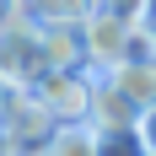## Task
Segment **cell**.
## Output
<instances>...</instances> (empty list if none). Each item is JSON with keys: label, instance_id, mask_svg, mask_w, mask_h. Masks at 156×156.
Segmentation results:
<instances>
[{"label": "cell", "instance_id": "1", "mask_svg": "<svg viewBox=\"0 0 156 156\" xmlns=\"http://www.w3.org/2000/svg\"><path fill=\"white\" fill-rule=\"evenodd\" d=\"M92 70L81 65V70H38L27 81V97L38 108L54 119V124H81L86 119V102H92Z\"/></svg>", "mask_w": 156, "mask_h": 156}, {"label": "cell", "instance_id": "9", "mask_svg": "<svg viewBox=\"0 0 156 156\" xmlns=\"http://www.w3.org/2000/svg\"><path fill=\"white\" fill-rule=\"evenodd\" d=\"M119 65H156V16L151 22H135L124 32V59Z\"/></svg>", "mask_w": 156, "mask_h": 156}, {"label": "cell", "instance_id": "7", "mask_svg": "<svg viewBox=\"0 0 156 156\" xmlns=\"http://www.w3.org/2000/svg\"><path fill=\"white\" fill-rule=\"evenodd\" d=\"M43 156H97V129L86 124V119H81V124H54Z\"/></svg>", "mask_w": 156, "mask_h": 156}, {"label": "cell", "instance_id": "4", "mask_svg": "<svg viewBox=\"0 0 156 156\" xmlns=\"http://www.w3.org/2000/svg\"><path fill=\"white\" fill-rule=\"evenodd\" d=\"M135 119H140V108H135L113 81L97 76L92 81V102H86V124H92V129H129Z\"/></svg>", "mask_w": 156, "mask_h": 156}, {"label": "cell", "instance_id": "13", "mask_svg": "<svg viewBox=\"0 0 156 156\" xmlns=\"http://www.w3.org/2000/svg\"><path fill=\"white\" fill-rule=\"evenodd\" d=\"M0 5H11V11H27V5H32V0H0Z\"/></svg>", "mask_w": 156, "mask_h": 156}, {"label": "cell", "instance_id": "2", "mask_svg": "<svg viewBox=\"0 0 156 156\" xmlns=\"http://www.w3.org/2000/svg\"><path fill=\"white\" fill-rule=\"evenodd\" d=\"M38 65V22L27 11L0 5V86H27Z\"/></svg>", "mask_w": 156, "mask_h": 156}, {"label": "cell", "instance_id": "15", "mask_svg": "<svg viewBox=\"0 0 156 156\" xmlns=\"http://www.w3.org/2000/svg\"><path fill=\"white\" fill-rule=\"evenodd\" d=\"M145 156H151V151H145Z\"/></svg>", "mask_w": 156, "mask_h": 156}, {"label": "cell", "instance_id": "10", "mask_svg": "<svg viewBox=\"0 0 156 156\" xmlns=\"http://www.w3.org/2000/svg\"><path fill=\"white\" fill-rule=\"evenodd\" d=\"M92 11L113 16V22H124V27H135V22H151V16H156V0H92Z\"/></svg>", "mask_w": 156, "mask_h": 156}, {"label": "cell", "instance_id": "5", "mask_svg": "<svg viewBox=\"0 0 156 156\" xmlns=\"http://www.w3.org/2000/svg\"><path fill=\"white\" fill-rule=\"evenodd\" d=\"M38 65L43 70H81V27H38Z\"/></svg>", "mask_w": 156, "mask_h": 156}, {"label": "cell", "instance_id": "11", "mask_svg": "<svg viewBox=\"0 0 156 156\" xmlns=\"http://www.w3.org/2000/svg\"><path fill=\"white\" fill-rule=\"evenodd\" d=\"M97 156H145L135 124L129 129H97Z\"/></svg>", "mask_w": 156, "mask_h": 156}, {"label": "cell", "instance_id": "6", "mask_svg": "<svg viewBox=\"0 0 156 156\" xmlns=\"http://www.w3.org/2000/svg\"><path fill=\"white\" fill-rule=\"evenodd\" d=\"M102 81H113L135 108L156 102V65H113V70H102Z\"/></svg>", "mask_w": 156, "mask_h": 156}, {"label": "cell", "instance_id": "3", "mask_svg": "<svg viewBox=\"0 0 156 156\" xmlns=\"http://www.w3.org/2000/svg\"><path fill=\"white\" fill-rule=\"evenodd\" d=\"M124 22H113V16L92 11L86 22H81V59H86V70L92 76H102V70H113V65L124 59Z\"/></svg>", "mask_w": 156, "mask_h": 156}, {"label": "cell", "instance_id": "12", "mask_svg": "<svg viewBox=\"0 0 156 156\" xmlns=\"http://www.w3.org/2000/svg\"><path fill=\"white\" fill-rule=\"evenodd\" d=\"M135 135H140V145L156 156V102H151V108H140V119H135Z\"/></svg>", "mask_w": 156, "mask_h": 156}, {"label": "cell", "instance_id": "14", "mask_svg": "<svg viewBox=\"0 0 156 156\" xmlns=\"http://www.w3.org/2000/svg\"><path fill=\"white\" fill-rule=\"evenodd\" d=\"M0 156H11V151H0Z\"/></svg>", "mask_w": 156, "mask_h": 156}, {"label": "cell", "instance_id": "8", "mask_svg": "<svg viewBox=\"0 0 156 156\" xmlns=\"http://www.w3.org/2000/svg\"><path fill=\"white\" fill-rule=\"evenodd\" d=\"M27 16L38 27H81L92 16V0H32Z\"/></svg>", "mask_w": 156, "mask_h": 156}]
</instances>
